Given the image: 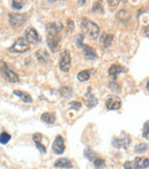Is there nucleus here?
Instances as JSON below:
<instances>
[{
    "instance_id": "4468645a",
    "label": "nucleus",
    "mask_w": 149,
    "mask_h": 169,
    "mask_svg": "<svg viewBox=\"0 0 149 169\" xmlns=\"http://www.w3.org/2000/svg\"><path fill=\"white\" fill-rule=\"evenodd\" d=\"M133 165L135 169H146L148 168V158H143V157H138L133 160Z\"/></svg>"
},
{
    "instance_id": "423d86ee",
    "label": "nucleus",
    "mask_w": 149,
    "mask_h": 169,
    "mask_svg": "<svg viewBox=\"0 0 149 169\" xmlns=\"http://www.w3.org/2000/svg\"><path fill=\"white\" fill-rule=\"evenodd\" d=\"M8 19H9V24H11L13 28H20V26H22L23 23L26 21L28 16H26V14L11 13V14L8 15Z\"/></svg>"
},
{
    "instance_id": "473e14b6",
    "label": "nucleus",
    "mask_w": 149,
    "mask_h": 169,
    "mask_svg": "<svg viewBox=\"0 0 149 169\" xmlns=\"http://www.w3.org/2000/svg\"><path fill=\"white\" fill-rule=\"evenodd\" d=\"M148 124L149 123H148V121H147L145 123V127H143V135H142L147 140H148Z\"/></svg>"
},
{
    "instance_id": "f8f14e48",
    "label": "nucleus",
    "mask_w": 149,
    "mask_h": 169,
    "mask_svg": "<svg viewBox=\"0 0 149 169\" xmlns=\"http://www.w3.org/2000/svg\"><path fill=\"white\" fill-rule=\"evenodd\" d=\"M82 49H83V54H84V56H85L86 59H88V60H95L97 58V51H95L92 46L83 45Z\"/></svg>"
},
{
    "instance_id": "7ed1b4c3",
    "label": "nucleus",
    "mask_w": 149,
    "mask_h": 169,
    "mask_svg": "<svg viewBox=\"0 0 149 169\" xmlns=\"http://www.w3.org/2000/svg\"><path fill=\"white\" fill-rule=\"evenodd\" d=\"M30 49V45L23 37L17 38L13 45L8 49L11 53H25Z\"/></svg>"
},
{
    "instance_id": "39448f33",
    "label": "nucleus",
    "mask_w": 149,
    "mask_h": 169,
    "mask_svg": "<svg viewBox=\"0 0 149 169\" xmlns=\"http://www.w3.org/2000/svg\"><path fill=\"white\" fill-rule=\"evenodd\" d=\"M71 67V55L68 49H64L60 58V69L63 73H68Z\"/></svg>"
},
{
    "instance_id": "20e7f679",
    "label": "nucleus",
    "mask_w": 149,
    "mask_h": 169,
    "mask_svg": "<svg viewBox=\"0 0 149 169\" xmlns=\"http://www.w3.org/2000/svg\"><path fill=\"white\" fill-rule=\"evenodd\" d=\"M0 73H1V75L4 76L5 78L11 83H16L20 81L17 74L15 72H13L2 60H0Z\"/></svg>"
},
{
    "instance_id": "1a4fd4ad",
    "label": "nucleus",
    "mask_w": 149,
    "mask_h": 169,
    "mask_svg": "<svg viewBox=\"0 0 149 169\" xmlns=\"http://www.w3.org/2000/svg\"><path fill=\"white\" fill-rule=\"evenodd\" d=\"M53 152L55 154H62L65 150V144H64V139L62 136H56L54 142H53V146H52Z\"/></svg>"
},
{
    "instance_id": "7c9ffc66",
    "label": "nucleus",
    "mask_w": 149,
    "mask_h": 169,
    "mask_svg": "<svg viewBox=\"0 0 149 169\" xmlns=\"http://www.w3.org/2000/svg\"><path fill=\"white\" fill-rule=\"evenodd\" d=\"M69 106H70V108L74 109V110H79V109H80V107H82V102L71 101L70 104H69Z\"/></svg>"
},
{
    "instance_id": "b1692460",
    "label": "nucleus",
    "mask_w": 149,
    "mask_h": 169,
    "mask_svg": "<svg viewBox=\"0 0 149 169\" xmlns=\"http://www.w3.org/2000/svg\"><path fill=\"white\" fill-rule=\"evenodd\" d=\"M84 155H85L86 158L88 159L89 161H93L94 159L97 158V155L95 153H94V152H93L92 150H91V148H86L85 152H84Z\"/></svg>"
},
{
    "instance_id": "72a5a7b5",
    "label": "nucleus",
    "mask_w": 149,
    "mask_h": 169,
    "mask_svg": "<svg viewBox=\"0 0 149 169\" xmlns=\"http://www.w3.org/2000/svg\"><path fill=\"white\" fill-rule=\"evenodd\" d=\"M124 169H135L134 168L133 161H126L124 163Z\"/></svg>"
},
{
    "instance_id": "aec40b11",
    "label": "nucleus",
    "mask_w": 149,
    "mask_h": 169,
    "mask_svg": "<svg viewBox=\"0 0 149 169\" xmlns=\"http://www.w3.org/2000/svg\"><path fill=\"white\" fill-rule=\"evenodd\" d=\"M114 39V36L111 34H103L102 35V37H101V44L103 47H109V46L111 45V41Z\"/></svg>"
},
{
    "instance_id": "393cba45",
    "label": "nucleus",
    "mask_w": 149,
    "mask_h": 169,
    "mask_svg": "<svg viewBox=\"0 0 149 169\" xmlns=\"http://www.w3.org/2000/svg\"><path fill=\"white\" fill-rule=\"evenodd\" d=\"M11 4V8L17 11V9H21V8H23L24 6H25V1H17V0H13Z\"/></svg>"
},
{
    "instance_id": "f03ea898",
    "label": "nucleus",
    "mask_w": 149,
    "mask_h": 169,
    "mask_svg": "<svg viewBox=\"0 0 149 169\" xmlns=\"http://www.w3.org/2000/svg\"><path fill=\"white\" fill-rule=\"evenodd\" d=\"M82 29L85 32L86 37L89 39H95L97 36L100 35V28L97 23H94L93 21L83 17L82 19Z\"/></svg>"
},
{
    "instance_id": "c756f323",
    "label": "nucleus",
    "mask_w": 149,
    "mask_h": 169,
    "mask_svg": "<svg viewBox=\"0 0 149 169\" xmlns=\"http://www.w3.org/2000/svg\"><path fill=\"white\" fill-rule=\"evenodd\" d=\"M74 40H76V45L78 46V47H82L84 44H83V41H84V35H77L76 38H74Z\"/></svg>"
},
{
    "instance_id": "6ab92c4d",
    "label": "nucleus",
    "mask_w": 149,
    "mask_h": 169,
    "mask_svg": "<svg viewBox=\"0 0 149 169\" xmlns=\"http://www.w3.org/2000/svg\"><path fill=\"white\" fill-rule=\"evenodd\" d=\"M36 56H37V59L39 60L40 63L45 64V63H47V62H49V55L47 54L46 51H44V49H39V51H37Z\"/></svg>"
},
{
    "instance_id": "dca6fc26",
    "label": "nucleus",
    "mask_w": 149,
    "mask_h": 169,
    "mask_svg": "<svg viewBox=\"0 0 149 169\" xmlns=\"http://www.w3.org/2000/svg\"><path fill=\"white\" fill-rule=\"evenodd\" d=\"M13 93H14L15 96H17V97H20V99H21L22 101L26 102V104H31V102H32V97H31L29 93L24 92V91L14 90L13 91Z\"/></svg>"
},
{
    "instance_id": "2f4dec72",
    "label": "nucleus",
    "mask_w": 149,
    "mask_h": 169,
    "mask_svg": "<svg viewBox=\"0 0 149 169\" xmlns=\"http://www.w3.org/2000/svg\"><path fill=\"white\" fill-rule=\"evenodd\" d=\"M109 87H110L112 91H115V92H117V91H120V85H119V84H117V83H115V82L110 83V84H109Z\"/></svg>"
},
{
    "instance_id": "a211bd4d",
    "label": "nucleus",
    "mask_w": 149,
    "mask_h": 169,
    "mask_svg": "<svg viewBox=\"0 0 149 169\" xmlns=\"http://www.w3.org/2000/svg\"><path fill=\"white\" fill-rule=\"evenodd\" d=\"M40 120L43 121V122H45V123H47V124H53L54 122H55L56 116H55V114H54V113L46 112V113H43V114H41Z\"/></svg>"
},
{
    "instance_id": "bb28decb",
    "label": "nucleus",
    "mask_w": 149,
    "mask_h": 169,
    "mask_svg": "<svg viewBox=\"0 0 149 169\" xmlns=\"http://www.w3.org/2000/svg\"><path fill=\"white\" fill-rule=\"evenodd\" d=\"M147 150H148V145L147 144H139V145L134 147V151L137 153H142V152H146Z\"/></svg>"
},
{
    "instance_id": "412c9836",
    "label": "nucleus",
    "mask_w": 149,
    "mask_h": 169,
    "mask_svg": "<svg viewBox=\"0 0 149 169\" xmlns=\"http://www.w3.org/2000/svg\"><path fill=\"white\" fill-rule=\"evenodd\" d=\"M89 77H91V72L89 70H82L80 73H78V75H77V78L78 81L80 82H86V81H88Z\"/></svg>"
},
{
    "instance_id": "4be33fe9",
    "label": "nucleus",
    "mask_w": 149,
    "mask_h": 169,
    "mask_svg": "<svg viewBox=\"0 0 149 169\" xmlns=\"http://www.w3.org/2000/svg\"><path fill=\"white\" fill-rule=\"evenodd\" d=\"M92 162H93V165H94V167H95V169H103L104 166H106V161H104L102 158H99V157L94 159Z\"/></svg>"
},
{
    "instance_id": "5701e85b",
    "label": "nucleus",
    "mask_w": 149,
    "mask_h": 169,
    "mask_svg": "<svg viewBox=\"0 0 149 169\" xmlns=\"http://www.w3.org/2000/svg\"><path fill=\"white\" fill-rule=\"evenodd\" d=\"M11 136L8 134V132L6 131H2L1 134H0V144H2V145H5V144H7L9 140H11Z\"/></svg>"
},
{
    "instance_id": "0eeeda50",
    "label": "nucleus",
    "mask_w": 149,
    "mask_h": 169,
    "mask_svg": "<svg viewBox=\"0 0 149 169\" xmlns=\"http://www.w3.org/2000/svg\"><path fill=\"white\" fill-rule=\"evenodd\" d=\"M131 143V137L127 134H123L122 137L119 138H114L111 140L112 146L116 147V148H127L130 146Z\"/></svg>"
},
{
    "instance_id": "a878e982",
    "label": "nucleus",
    "mask_w": 149,
    "mask_h": 169,
    "mask_svg": "<svg viewBox=\"0 0 149 169\" xmlns=\"http://www.w3.org/2000/svg\"><path fill=\"white\" fill-rule=\"evenodd\" d=\"M61 94L63 98H69L72 94V89L69 87H61Z\"/></svg>"
},
{
    "instance_id": "9d476101",
    "label": "nucleus",
    "mask_w": 149,
    "mask_h": 169,
    "mask_svg": "<svg viewBox=\"0 0 149 169\" xmlns=\"http://www.w3.org/2000/svg\"><path fill=\"white\" fill-rule=\"evenodd\" d=\"M120 106H122V100L119 99V97H116V96H109V98L106 101V108L108 110L119 109Z\"/></svg>"
},
{
    "instance_id": "2eb2a0df",
    "label": "nucleus",
    "mask_w": 149,
    "mask_h": 169,
    "mask_svg": "<svg viewBox=\"0 0 149 169\" xmlns=\"http://www.w3.org/2000/svg\"><path fill=\"white\" fill-rule=\"evenodd\" d=\"M56 168H65V169H71L72 168V162L67 158H61L57 159L54 163Z\"/></svg>"
},
{
    "instance_id": "f704fd0d",
    "label": "nucleus",
    "mask_w": 149,
    "mask_h": 169,
    "mask_svg": "<svg viewBox=\"0 0 149 169\" xmlns=\"http://www.w3.org/2000/svg\"><path fill=\"white\" fill-rule=\"evenodd\" d=\"M108 4L111 5V8L114 7V6H116V5H118L119 4V1L117 0V1H108Z\"/></svg>"
},
{
    "instance_id": "c85d7f7f",
    "label": "nucleus",
    "mask_w": 149,
    "mask_h": 169,
    "mask_svg": "<svg viewBox=\"0 0 149 169\" xmlns=\"http://www.w3.org/2000/svg\"><path fill=\"white\" fill-rule=\"evenodd\" d=\"M93 12L94 13H99V12H100L101 14H102V13H103V7H102V4H101V2H99V1H95V2H94V6H93Z\"/></svg>"
},
{
    "instance_id": "9b49d317",
    "label": "nucleus",
    "mask_w": 149,
    "mask_h": 169,
    "mask_svg": "<svg viewBox=\"0 0 149 169\" xmlns=\"http://www.w3.org/2000/svg\"><path fill=\"white\" fill-rule=\"evenodd\" d=\"M84 101H85L86 106L88 108H93L97 105V99L94 97V94L92 93V87L87 89V92L84 94Z\"/></svg>"
},
{
    "instance_id": "cd10ccee",
    "label": "nucleus",
    "mask_w": 149,
    "mask_h": 169,
    "mask_svg": "<svg viewBox=\"0 0 149 169\" xmlns=\"http://www.w3.org/2000/svg\"><path fill=\"white\" fill-rule=\"evenodd\" d=\"M74 29V23L72 20L70 19H68L67 20V28H65V30H67L68 34H70V32H72Z\"/></svg>"
},
{
    "instance_id": "f3484780",
    "label": "nucleus",
    "mask_w": 149,
    "mask_h": 169,
    "mask_svg": "<svg viewBox=\"0 0 149 169\" xmlns=\"http://www.w3.org/2000/svg\"><path fill=\"white\" fill-rule=\"evenodd\" d=\"M32 138H34V144H36V147H37L38 150L40 151L41 153H46V147H45L44 145H41V139H43L41 134H39V132L34 134V135L32 136Z\"/></svg>"
},
{
    "instance_id": "6e6552de",
    "label": "nucleus",
    "mask_w": 149,
    "mask_h": 169,
    "mask_svg": "<svg viewBox=\"0 0 149 169\" xmlns=\"http://www.w3.org/2000/svg\"><path fill=\"white\" fill-rule=\"evenodd\" d=\"M24 39L26 40V43L29 41L31 44H37V43L40 41V36H39L38 31L34 28L30 26V28H28L25 30V37H24Z\"/></svg>"
},
{
    "instance_id": "c9c22d12",
    "label": "nucleus",
    "mask_w": 149,
    "mask_h": 169,
    "mask_svg": "<svg viewBox=\"0 0 149 169\" xmlns=\"http://www.w3.org/2000/svg\"><path fill=\"white\" fill-rule=\"evenodd\" d=\"M85 2H86L85 0H83V1H78V4H79V5H83V4H85Z\"/></svg>"
},
{
    "instance_id": "f257e3e1",
    "label": "nucleus",
    "mask_w": 149,
    "mask_h": 169,
    "mask_svg": "<svg viewBox=\"0 0 149 169\" xmlns=\"http://www.w3.org/2000/svg\"><path fill=\"white\" fill-rule=\"evenodd\" d=\"M61 30H62V26L56 24V23H47V24H46L47 45H48V47L53 52H56L60 47Z\"/></svg>"
},
{
    "instance_id": "ddd939ff",
    "label": "nucleus",
    "mask_w": 149,
    "mask_h": 169,
    "mask_svg": "<svg viewBox=\"0 0 149 169\" xmlns=\"http://www.w3.org/2000/svg\"><path fill=\"white\" fill-rule=\"evenodd\" d=\"M126 72V69L123 67V66H120V64H117V63H114L110 66L109 68V76L111 77L112 79H116V77L120 74V73H125Z\"/></svg>"
}]
</instances>
